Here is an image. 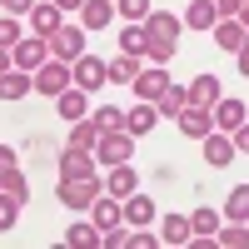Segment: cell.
Wrapping results in <instances>:
<instances>
[{
  "instance_id": "cell-1",
  "label": "cell",
  "mask_w": 249,
  "mask_h": 249,
  "mask_svg": "<svg viewBox=\"0 0 249 249\" xmlns=\"http://www.w3.org/2000/svg\"><path fill=\"white\" fill-rule=\"evenodd\" d=\"M179 25H184V20H179V15H164V10H150V15H144V35H150V50H144V55H150L155 65H164V60L175 55Z\"/></svg>"
},
{
  "instance_id": "cell-2",
  "label": "cell",
  "mask_w": 249,
  "mask_h": 249,
  "mask_svg": "<svg viewBox=\"0 0 249 249\" xmlns=\"http://www.w3.org/2000/svg\"><path fill=\"white\" fill-rule=\"evenodd\" d=\"M95 160H105V164H124L135 155V135L130 130H100V144H95Z\"/></svg>"
},
{
  "instance_id": "cell-3",
  "label": "cell",
  "mask_w": 249,
  "mask_h": 249,
  "mask_svg": "<svg viewBox=\"0 0 249 249\" xmlns=\"http://www.w3.org/2000/svg\"><path fill=\"white\" fill-rule=\"evenodd\" d=\"M30 80H35V90H40V95H65V90L75 85L70 70H65V60H45V65H40Z\"/></svg>"
},
{
  "instance_id": "cell-4",
  "label": "cell",
  "mask_w": 249,
  "mask_h": 249,
  "mask_svg": "<svg viewBox=\"0 0 249 249\" xmlns=\"http://www.w3.org/2000/svg\"><path fill=\"white\" fill-rule=\"evenodd\" d=\"M60 199H65L70 210H90V204L100 199V184H95V175H80V179H60Z\"/></svg>"
},
{
  "instance_id": "cell-5",
  "label": "cell",
  "mask_w": 249,
  "mask_h": 249,
  "mask_svg": "<svg viewBox=\"0 0 249 249\" xmlns=\"http://www.w3.org/2000/svg\"><path fill=\"white\" fill-rule=\"evenodd\" d=\"M214 130V110H199V105H184L179 110V135L184 140H204Z\"/></svg>"
},
{
  "instance_id": "cell-6",
  "label": "cell",
  "mask_w": 249,
  "mask_h": 249,
  "mask_svg": "<svg viewBox=\"0 0 249 249\" xmlns=\"http://www.w3.org/2000/svg\"><path fill=\"white\" fill-rule=\"evenodd\" d=\"M70 80H75L85 95H95L100 85H105V65H100L95 55H80V60H75V70H70Z\"/></svg>"
},
{
  "instance_id": "cell-7",
  "label": "cell",
  "mask_w": 249,
  "mask_h": 249,
  "mask_svg": "<svg viewBox=\"0 0 249 249\" xmlns=\"http://www.w3.org/2000/svg\"><path fill=\"white\" fill-rule=\"evenodd\" d=\"M50 45H55V55H60V60H80V55H85V30L60 25V30L50 35Z\"/></svg>"
},
{
  "instance_id": "cell-8",
  "label": "cell",
  "mask_w": 249,
  "mask_h": 249,
  "mask_svg": "<svg viewBox=\"0 0 249 249\" xmlns=\"http://www.w3.org/2000/svg\"><path fill=\"white\" fill-rule=\"evenodd\" d=\"M15 65L20 70H40V65H45V35H35V40H15Z\"/></svg>"
},
{
  "instance_id": "cell-9",
  "label": "cell",
  "mask_w": 249,
  "mask_h": 249,
  "mask_svg": "<svg viewBox=\"0 0 249 249\" xmlns=\"http://www.w3.org/2000/svg\"><path fill=\"white\" fill-rule=\"evenodd\" d=\"M249 120V110H244V100H214V124H219V130H239V124Z\"/></svg>"
},
{
  "instance_id": "cell-10",
  "label": "cell",
  "mask_w": 249,
  "mask_h": 249,
  "mask_svg": "<svg viewBox=\"0 0 249 249\" xmlns=\"http://www.w3.org/2000/svg\"><path fill=\"white\" fill-rule=\"evenodd\" d=\"M204 160H210L214 170H224V164L234 160V140H230V135H214V130H210V135H204Z\"/></svg>"
},
{
  "instance_id": "cell-11",
  "label": "cell",
  "mask_w": 249,
  "mask_h": 249,
  "mask_svg": "<svg viewBox=\"0 0 249 249\" xmlns=\"http://www.w3.org/2000/svg\"><path fill=\"white\" fill-rule=\"evenodd\" d=\"M214 20H219L214 0H195V5L184 10V25H190V30H214Z\"/></svg>"
},
{
  "instance_id": "cell-12",
  "label": "cell",
  "mask_w": 249,
  "mask_h": 249,
  "mask_svg": "<svg viewBox=\"0 0 249 249\" xmlns=\"http://www.w3.org/2000/svg\"><path fill=\"white\" fill-rule=\"evenodd\" d=\"M214 40H219V50H239L244 45V20H234V15L214 20Z\"/></svg>"
},
{
  "instance_id": "cell-13",
  "label": "cell",
  "mask_w": 249,
  "mask_h": 249,
  "mask_svg": "<svg viewBox=\"0 0 249 249\" xmlns=\"http://www.w3.org/2000/svg\"><path fill=\"white\" fill-rule=\"evenodd\" d=\"M214 100H219V80H214V75H195V85H190V105L214 110Z\"/></svg>"
},
{
  "instance_id": "cell-14",
  "label": "cell",
  "mask_w": 249,
  "mask_h": 249,
  "mask_svg": "<svg viewBox=\"0 0 249 249\" xmlns=\"http://www.w3.org/2000/svg\"><path fill=\"white\" fill-rule=\"evenodd\" d=\"M135 75H140V55H124L120 50V60L105 65V80H115V85H135Z\"/></svg>"
},
{
  "instance_id": "cell-15",
  "label": "cell",
  "mask_w": 249,
  "mask_h": 249,
  "mask_svg": "<svg viewBox=\"0 0 249 249\" xmlns=\"http://www.w3.org/2000/svg\"><path fill=\"white\" fill-rule=\"evenodd\" d=\"M164 85H170V75H164V70H140V75H135V95H140V100H160Z\"/></svg>"
},
{
  "instance_id": "cell-16",
  "label": "cell",
  "mask_w": 249,
  "mask_h": 249,
  "mask_svg": "<svg viewBox=\"0 0 249 249\" xmlns=\"http://www.w3.org/2000/svg\"><path fill=\"white\" fill-rule=\"evenodd\" d=\"M155 115H160V110L144 100V105H135L130 115H124V130H130V135H150V130H155Z\"/></svg>"
},
{
  "instance_id": "cell-17",
  "label": "cell",
  "mask_w": 249,
  "mask_h": 249,
  "mask_svg": "<svg viewBox=\"0 0 249 249\" xmlns=\"http://www.w3.org/2000/svg\"><path fill=\"white\" fill-rule=\"evenodd\" d=\"M135 184H140V175L130 170V160H124V164H110V195H135Z\"/></svg>"
},
{
  "instance_id": "cell-18",
  "label": "cell",
  "mask_w": 249,
  "mask_h": 249,
  "mask_svg": "<svg viewBox=\"0 0 249 249\" xmlns=\"http://www.w3.org/2000/svg\"><path fill=\"white\" fill-rule=\"evenodd\" d=\"M30 90H35L30 75H5V70H0V100H25Z\"/></svg>"
},
{
  "instance_id": "cell-19",
  "label": "cell",
  "mask_w": 249,
  "mask_h": 249,
  "mask_svg": "<svg viewBox=\"0 0 249 249\" xmlns=\"http://www.w3.org/2000/svg\"><path fill=\"white\" fill-rule=\"evenodd\" d=\"M60 175H65V179H80V175H90V155L70 144V150L60 155Z\"/></svg>"
},
{
  "instance_id": "cell-20",
  "label": "cell",
  "mask_w": 249,
  "mask_h": 249,
  "mask_svg": "<svg viewBox=\"0 0 249 249\" xmlns=\"http://www.w3.org/2000/svg\"><path fill=\"white\" fill-rule=\"evenodd\" d=\"M30 20H35V30L50 40V35L60 30V5H55V0H50V5H35V10H30Z\"/></svg>"
},
{
  "instance_id": "cell-21",
  "label": "cell",
  "mask_w": 249,
  "mask_h": 249,
  "mask_svg": "<svg viewBox=\"0 0 249 249\" xmlns=\"http://www.w3.org/2000/svg\"><path fill=\"white\" fill-rule=\"evenodd\" d=\"M110 20H115V5H110V0H85V25H90V30H105Z\"/></svg>"
},
{
  "instance_id": "cell-22",
  "label": "cell",
  "mask_w": 249,
  "mask_h": 249,
  "mask_svg": "<svg viewBox=\"0 0 249 249\" xmlns=\"http://www.w3.org/2000/svg\"><path fill=\"white\" fill-rule=\"evenodd\" d=\"M90 210H95V230H115V224L124 219V210H120L115 199H95Z\"/></svg>"
},
{
  "instance_id": "cell-23",
  "label": "cell",
  "mask_w": 249,
  "mask_h": 249,
  "mask_svg": "<svg viewBox=\"0 0 249 249\" xmlns=\"http://www.w3.org/2000/svg\"><path fill=\"white\" fill-rule=\"evenodd\" d=\"M55 100H60V115H65L70 124H75V120H85V90H80V85L65 90V95H55Z\"/></svg>"
},
{
  "instance_id": "cell-24",
  "label": "cell",
  "mask_w": 249,
  "mask_h": 249,
  "mask_svg": "<svg viewBox=\"0 0 249 249\" xmlns=\"http://www.w3.org/2000/svg\"><path fill=\"white\" fill-rule=\"evenodd\" d=\"M70 144H75V150H95V144H100V124H95V120H75Z\"/></svg>"
},
{
  "instance_id": "cell-25",
  "label": "cell",
  "mask_w": 249,
  "mask_h": 249,
  "mask_svg": "<svg viewBox=\"0 0 249 249\" xmlns=\"http://www.w3.org/2000/svg\"><path fill=\"white\" fill-rule=\"evenodd\" d=\"M190 219H184V214H170V219H164V234H160V244H190Z\"/></svg>"
},
{
  "instance_id": "cell-26",
  "label": "cell",
  "mask_w": 249,
  "mask_h": 249,
  "mask_svg": "<svg viewBox=\"0 0 249 249\" xmlns=\"http://www.w3.org/2000/svg\"><path fill=\"white\" fill-rule=\"evenodd\" d=\"M224 214H230V219H249V184H234V190H230V199H224Z\"/></svg>"
},
{
  "instance_id": "cell-27",
  "label": "cell",
  "mask_w": 249,
  "mask_h": 249,
  "mask_svg": "<svg viewBox=\"0 0 249 249\" xmlns=\"http://www.w3.org/2000/svg\"><path fill=\"white\" fill-rule=\"evenodd\" d=\"M190 105V90H179V85H164V95H160V115H175L179 120V110Z\"/></svg>"
},
{
  "instance_id": "cell-28",
  "label": "cell",
  "mask_w": 249,
  "mask_h": 249,
  "mask_svg": "<svg viewBox=\"0 0 249 249\" xmlns=\"http://www.w3.org/2000/svg\"><path fill=\"white\" fill-rule=\"evenodd\" d=\"M124 219H130V224H150L155 219V199H144V195L124 199Z\"/></svg>"
},
{
  "instance_id": "cell-29",
  "label": "cell",
  "mask_w": 249,
  "mask_h": 249,
  "mask_svg": "<svg viewBox=\"0 0 249 249\" xmlns=\"http://www.w3.org/2000/svg\"><path fill=\"white\" fill-rule=\"evenodd\" d=\"M120 50H124V55H144V50H150V35H144L140 25H124V35H120Z\"/></svg>"
},
{
  "instance_id": "cell-30",
  "label": "cell",
  "mask_w": 249,
  "mask_h": 249,
  "mask_svg": "<svg viewBox=\"0 0 249 249\" xmlns=\"http://www.w3.org/2000/svg\"><path fill=\"white\" fill-rule=\"evenodd\" d=\"M190 230H195V234H214V230H219V214L204 204V210H195V214H190Z\"/></svg>"
},
{
  "instance_id": "cell-31",
  "label": "cell",
  "mask_w": 249,
  "mask_h": 249,
  "mask_svg": "<svg viewBox=\"0 0 249 249\" xmlns=\"http://www.w3.org/2000/svg\"><path fill=\"white\" fill-rule=\"evenodd\" d=\"M95 124H100V130H124V110L100 105V110H95Z\"/></svg>"
},
{
  "instance_id": "cell-32",
  "label": "cell",
  "mask_w": 249,
  "mask_h": 249,
  "mask_svg": "<svg viewBox=\"0 0 249 249\" xmlns=\"http://www.w3.org/2000/svg\"><path fill=\"white\" fill-rule=\"evenodd\" d=\"M0 190H5L10 199H25V175H20V170H5V175H0Z\"/></svg>"
},
{
  "instance_id": "cell-33",
  "label": "cell",
  "mask_w": 249,
  "mask_h": 249,
  "mask_svg": "<svg viewBox=\"0 0 249 249\" xmlns=\"http://www.w3.org/2000/svg\"><path fill=\"white\" fill-rule=\"evenodd\" d=\"M65 244H100V234H95V224H70Z\"/></svg>"
},
{
  "instance_id": "cell-34",
  "label": "cell",
  "mask_w": 249,
  "mask_h": 249,
  "mask_svg": "<svg viewBox=\"0 0 249 249\" xmlns=\"http://www.w3.org/2000/svg\"><path fill=\"white\" fill-rule=\"evenodd\" d=\"M214 244H230V249H239V244H249V234H244V224L234 219L230 230H219V239H214Z\"/></svg>"
},
{
  "instance_id": "cell-35",
  "label": "cell",
  "mask_w": 249,
  "mask_h": 249,
  "mask_svg": "<svg viewBox=\"0 0 249 249\" xmlns=\"http://www.w3.org/2000/svg\"><path fill=\"white\" fill-rule=\"evenodd\" d=\"M15 210H20V199H10V195H0V234L15 224Z\"/></svg>"
},
{
  "instance_id": "cell-36",
  "label": "cell",
  "mask_w": 249,
  "mask_h": 249,
  "mask_svg": "<svg viewBox=\"0 0 249 249\" xmlns=\"http://www.w3.org/2000/svg\"><path fill=\"white\" fill-rule=\"evenodd\" d=\"M120 15L124 20H144L150 15V0H120Z\"/></svg>"
},
{
  "instance_id": "cell-37",
  "label": "cell",
  "mask_w": 249,
  "mask_h": 249,
  "mask_svg": "<svg viewBox=\"0 0 249 249\" xmlns=\"http://www.w3.org/2000/svg\"><path fill=\"white\" fill-rule=\"evenodd\" d=\"M15 40H20V25L5 15V20H0V45H15Z\"/></svg>"
},
{
  "instance_id": "cell-38",
  "label": "cell",
  "mask_w": 249,
  "mask_h": 249,
  "mask_svg": "<svg viewBox=\"0 0 249 249\" xmlns=\"http://www.w3.org/2000/svg\"><path fill=\"white\" fill-rule=\"evenodd\" d=\"M124 244H140V249H155V244H160V234H130Z\"/></svg>"
},
{
  "instance_id": "cell-39",
  "label": "cell",
  "mask_w": 249,
  "mask_h": 249,
  "mask_svg": "<svg viewBox=\"0 0 249 249\" xmlns=\"http://www.w3.org/2000/svg\"><path fill=\"white\" fill-rule=\"evenodd\" d=\"M5 170H15V150H10V144H0V175H5Z\"/></svg>"
},
{
  "instance_id": "cell-40",
  "label": "cell",
  "mask_w": 249,
  "mask_h": 249,
  "mask_svg": "<svg viewBox=\"0 0 249 249\" xmlns=\"http://www.w3.org/2000/svg\"><path fill=\"white\" fill-rule=\"evenodd\" d=\"M234 150H249V120H244L239 130H234Z\"/></svg>"
},
{
  "instance_id": "cell-41",
  "label": "cell",
  "mask_w": 249,
  "mask_h": 249,
  "mask_svg": "<svg viewBox=\"0 0 249 249\" xmlns=\"http://www.w3.org/2000/svg\"><path fill=\"white\" fill-rule=\"evenodd\" d=\"M5 10H10V15H25V10H30V0H5Z\"/></svg>"
},
{
  "instance_id": "cell-42",
  "label": "cell",
  "mask_w": 249,
  "mask_h": 249,
  "mask_svg": "<svg viewBox=\"0 0 249 249\" xmlns=\"http://www.w3.org/2000/svg\"><path fill=\"white\" fill-rule=\"evenodd\" d=\"M55 5H60V10H80V5H85V0H55Z\"/></svg>"
},
{
  "instance_id": "cell-43",
  "label": "cell",
  "mask_w": 249,
  "mask_h": 249,
  "mask_svg": "<svg viewBox=\"0 0 249 249\" xmlns=\"http://www.w3.org/2000/svg\"><path fill=\"white\" fill-rule=\"evenodd\" d=\"M5 60H10V45H0V70H5Z\"/></svg>"
},
{
  "instance_id": "cell-44",
  "label": "cell",
  "mask_w": 249,
  "mask_h": 249,
  "mask_svg": "<svg viewBox=\"0 0 249 249\" xmlns=\"http://www.w3.org/2000/svg\"><path fill=\"white\" fill-rule=\"evenodd\" d=\"M244 5H249V0H244Z\"/></svg>"
}]
</instances>
